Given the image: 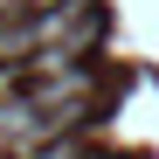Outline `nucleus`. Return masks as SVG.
I'll return each instance as SVG.
<instances>
[{"label":"nucleus","mask_w":159,"mask_h":159,"mask_svg":"<svg viewBox=\"0 0 159 159\" xmlns=\"http://www.w3.org/2000/svg\"><path fill=\"white\" fill-rule=\"evenodd\" d=\"M104 42V14L97 0H62V7H35L0 21V62H28L42 48H69V56H90Z\"/></svg>","instance_id":"nucleus-1"},{"label":"nucleus","mask_w":159,"mask_h":159,"mask_svg":"<svg viewBox=\"0 0 159 159\" xmlns=\"http://www.w3.org/2000/svg\"><path fill=\"white\" fill-rule=\"evenodd\" d=\"M97 90H104L97 69H90V62H69V69H56V76H35V83H28V104L48 111L62 131H76V125L97 111Z\"/></svg>","instance_id":"nucleus-2"}]
</instances>
